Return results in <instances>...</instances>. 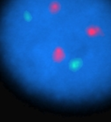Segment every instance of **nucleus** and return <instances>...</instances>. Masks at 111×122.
Masks as SVG:
<instances>
[{"mask_svg": "<svg viewBox=\"0 0 111 122\" xmlns=\"http://www.w3.org/2000/svg\"><path fill=\"white\" fill-rule=\"evenodd\" d=\"M85 33H86L87 36L89 38H95L98 36L103 37L105 35L102 29L96 25H90L89 26H88L85 29Z\"/></svg>", "mask_w": 111, "mask_h": 122, "instance_id": "1", "label": "nucleus"}, {"mask_svg": "<svg viewBox=\"0 0 111 122\" xmlns=\"http://www.w3.org/2000/svg\"><path fill=\"white\" fill-rule=\"evenodd\" d=\"M52 56H53V61L54 62L60 63L62 61H64V59L66 58V53L61 47H56L55 49L53 50Z\"/></svg>", "mask_w": 111, "mask_h": 122, "instance_id": "2", "label": "nucleus"}, {"mask_svg": "<svg viewBox=\"0 0 111 122\" xmlns=\"http://www.w3.org/2000/svg\"><path fill=\"white\" fill-rule=\"evenodd\" d=\"M60 9H61L60 4L59 3L58 1H53V2H52V3L49 5V8H48V10H49V11H50V13L56 14L60 11Z\"/></svg>", "mask_w": 111, "mask_h": 122, "instance_id": "3", "label": "nucleus"}]
</instances>
